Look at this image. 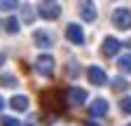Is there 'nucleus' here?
Masks as SVG:
<instances>
[{
	"mask_svg": "<svg viewBox=\"0 0 131 126\" xmlns=\"http://www.w3.org/2000/svg\"><path fill=\"white\" fill-rule=\"evenodd\" d=\"M38 14L42 19H47V21H54V19L61 17V5L56 0H42L40 7H38Z\"/></svg>",
	"mask_w": 131,
	"mask_h": 126,
	"instance_id": "1",
	"label": "nucleus"
},
{
	"mask_svg": "<svg viewBox=\"0 0 131 126\" xmlns=\"http://www.w3.org/2000/svg\"><path fill=\"white\" fill-rule=\"evenodd\" d=\"M54 68H56L54 56H49V54H40V56L35 58V70H38L42 77H52V75H54Z\"/></svg>",
	"mask_w": 131,
	"mask_h": 126,
	"instance_id": "2",
	"label": "nucleus"
},
{
	"mask_svg": "<svg viewBox=\"0 0 131 126\" xmlns=\"http://www.w3.org/2000/svg\"><path fill=\"white\" fill-rule=\"evenodd\" d=\"M112 23L119 30H129L131 28V9L129 7H117L112 12Z\"/></svg>",
	"mask_w": 131,
	"mask_h": 126,
	"instance_id": "3",
	"label": "nucleus"
},
{
	"mask_svg": "<svg viewBox=\"0 0 131 126\" xmlns=\"http://www.w3.org/2000/svg\"><path fill=\"white\" fill-rule=\"evenodd\" d=\"M87 80H89L94 86H103V84L108 82V75H105V70H101L98 66H91V68L87 70Z\"/></svg>",
	"mask_w": 131,
	"mask_h": 126,
	"instance_id": "4",
	"label": "nucleus"
},
{
	"mask_svg": "<svg viewBox=\"0 0 131 126\" xmlns=\"http://www.w3.org/2000/svg\"><path fill=\"white\" fill-rule=\"evenodd\" d=\"M66 37H68L73 44H84V30H82V26H77V23H68Z\"/></svg>",
	"mask_w": 131,
	"mask_h": 126,
	"instance_id": "5",
	"label": "nucleus"
},
{
	"mask_svg": "<svg viewBox=\"0 0 131 126\" xmlns=\"http://www.w3.org/2000/svg\"><path fill=\"white\" fill-rule=\"evenodd\" d=\"M122 49V42L117 37H105L101 44V54L103 56H117V52Z\"/></svg>",
	"mask_w": 131,
	"mask_h": 126,
	"instance_id": "6",
	"label": "nucleus"
},
{
	"mask_svg": "<svg viewBox=\"0 0 131 126\" xmlns=\"http://www.w3.org/2000/svg\"><path fill=\"white\" fill-rule=\"evenodd\" d=\"M33 42H35V47H40V49H49V47L54 44V37H52V33H47V30H35V33H33Z\"/></svg>",
	"mask_w": 131,
	"mask_h": 126,
	"instance_id": "7",
	"label": "nucleus"
},
{
	"mask_svg": "<svg viewBox=\"0 0 131 126\" xmlns=\"http://www.w3.org/2000/svg\"><path fill=\"white\" fill-rule=\"evenodd\" d=\"M80 17L84 19V21H96V7L91 0H80Z\"/></svg>",
	"mask_w": 131,
	"mask_h": 126,
	"instance_id": "8",
	"label": "nucleus"
},
{
	"mask_svg": "<svg viewBox=\"0 0 131 126\" xmlns=\"http://www.w3.org/2000/svg\"><path fill=\"white\" fill-rule=\"evenodd\" d=\"M66 98H68L70 105H82V103L87 100V91H84V89H80V86H70L68 93H66Z\"/></svg>",
	"mask_w": 131,
	"mask_h": 126,
	"instance_id": "9",
	"label": "nucleus"
},
{
	"mask_svg": "<svg viewBox=\"0 0 131 126\" xmlns=\"http://www.w3.org/2000/svg\"><path fill=\"white\" fill-rule=\"evenodd\" d=\"M108 110H110V105H108L105 98H96V100L89 105V115H91V117H103V115H108Z\"/></svg>",
	"mask_w": 131,
	"mask_h": 126,
	"instance_id": "10",
	"label": "nucleus"
},
{
	"mask_svg": "<svg viewBox=\"0 0 131 126\" xmlns=\"http://www.w3.org/2000/svg\"><path fill=\"white\" fill-rule=\"evenodd\" d=\"M9 105H12V110H16V112H26L28 110V98L26 96H14V98H9Z\"/></svg>",
	"mask_w": 131,
	"mask_h": 126,
	"instance_id": "11",
	"label": "nucleus"
},
{
	"mask_svg": "<svg viewBox=\"0 0 131 126\" xmlns=\"http://www.w3.org/2000/svg\"><path fill=\"white\" fill-rule=\"evenodd\" d=\"M117 66H119V70H122V72L131 75V54H124V56H119V58H117Z\"/></svg>",
	"mask_w": 131,
	"mask_h": 126,
	"instance_id": "12",
	"label": "nucleus"
},
{
	"mask_svg": "<svg viewBox=\"0 0 131 126\" xmlns=\"http://www.w3.org/2000/svg\"><path fill=\"white\" fill-rule=\"evenodd\" d=\"M5 30H7L9 35H16V33H19V21H16L14 17H9V19L5 21Z\"/></svg>",
	"mask_w": 131,
	"mask_h": 126,
	"instance_id": "13",
	"label": "nucleus"
},
{
	"mask_svg": "<svg viewBox=\"0 0 131 126\" xmlns=\"http://www.w3.org/2000/svg\"><path fill=\"white\" fill-rule=\"evenodd\" d=\"M19 7V0H0V9L3 12H12Z\"/></svg>",
	"mask_w": 131,
	"mask_h": 126,
	"instance_id": "14",
	"label": "nucleus"
},
{
	"mask_svg": "<svg viewBox=\"0 0 131 126\" xmlns=\"http://www.w3.org/2000/svg\"><path fill=\"white\" fill-rule=\"evenodd\" d=\"M0 84H3V86H9V89H14L19 82H16V77H14V75H3V77H0Z\"/></svg>",
	"mask_w": 131,
	"mask_h": 126,
	"instance_id": "15",
	"label": "nucleus"
},
{
	"mask_svg": "<svg viewBox=\"0 0 131 126\" xmlns=\"http://www.w3.org/2000/svg\"><path fill=\"white\" fill-rule=\"evenodd\" d=\"M119 110H122L124 115H131V96H124L119 100Z\"/></svg>",
	"mask_w": 131,
	"mask_h": 126,
	"instance_id": "16",
	"label": "nucleus"
},
{
	"mask_svg": "<svg viewBox=\"0 0 131 126\" xmlns=\"http://www.w3.org/2000/svg\"><path fill=\"white\" fill-rule=\"evenodd\" d=\"M129 84H126V80H124V77H115V80H112V89L115 91H124Z\"/></svg>",
	"mask_w": 131,
	"mask_h": 126,
	"instance_id": "17",
	"label": "nucleus"
},
{
	"mask_svg": "<svg viewBox=\"0 0 131 126\" xmlns=\"http://www.w3.org/2000/svg\"><path fill=\"white\" fill-rule=\"evenodd\" d=\"M0 126H21V121L14 119V117H3L0 119Z\"/></svg>",
	"mask_w": 131,
	"mask_h": 126,
	"instance_id": "18",
	"label": "nucleus"
},
{
	"mask_svg": "<svg viewBox=\"0 0 131 126\" xmlns=\"http://www.w3.org/2000/svg\"><path fill=\"white\" fill-rule=\"evenodd\" d=\"M33 19H35V14H33L30 5H24V21H26V23H30Z\"/></svg>",
	"mask_w": 131,
	"mask_h": 126,
	"instance_id": "19",
	"label": "nucleus"
},
{
	"mask_svg": "<svg viewBox=\"0 0 131 126\" xmlns=\"http://www.w3.org/2000/svg\"><path fill=\"white\" fill-rule=\"evenodd\" d=\"M3 107H5V98H3V96H0V110H3Z\"/></svg>",
	"mask_w": 131,
	"mask_h": 126,
	"instance_id": "20",
	"label": "nucleus"
},
{
	"mask_svg": "<svg viewBox=\"0 0 131 126\" xmlns=\"http://www.w3.org/2000/svg\"><path fill=\"white\" fill-rule=\"evenodd\" d=\"M84 126H98V124H94V121H87V124H84Z\"/></svg>",
	"mask_w": 131,
	"mask_h": 126,
	"instance_id": "21",
	"label": "nucleus"
},
{
	"mask_svg": "<svg viewBox=\"0 0 131 126\" xmlns=\"http://www.w3.org/2000/svg\"><path fill=\"white\" fill-rule=\"evenodd\" d=\"M3 58H5V56H3V54H0V63H3Z\"/></svg>",
	"mask_w": 131,
	"mask_h": 126,
	"instance_id": "22",
	"label": "nucleus"
},
{
	"mask_svg": "<svg viewBox=\"0 0 131 126\" xmlns=\"http://www.w3.org/2000/svg\"><path fill=\"white\" fill-rule=\"evenodd\" d=\"M129 47H131V40H129Z\"/></svg>",
	"mask_w": 131,
	"mask_h": 126,
	"instance_id": "23",
	"label": "nucleus"
},
{
	"mask_svg": "<svg viewBox=\"0 0 131 126\" xmlns=\"http://www.w3.org/2000/svg\"><path fill=\"white\" fill-rule=\"evenodd\" d=\"M126 126H131V124H126Z\"/></svg>",
	"mask_w": 131,
	"mask_h": 126,
	"instance_id": "24",
	"label": "nucleus"
}]
</instances>
